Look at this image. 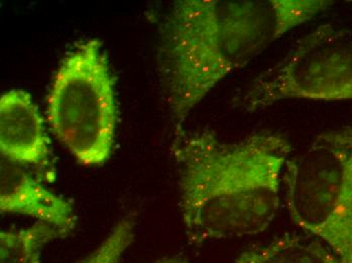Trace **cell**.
Masks as SVG:
<instances>
[{
    "mask_svg": "<svg viewBox=\"0 0 352 263\" xmlns=\"http://www.w3.org/2000/svg\"><path fill=\"white\" fill-rule=\"evenodd\" d=\"M179 207L190 243L261 234L280 209L289 139L261 131L228 142L201 130L175 135Z\"/></svg>",
    "mask_w": 352,
    "mask_h": 263,
    "instance_id": "cell-1",
    "label": "cell"
},
{
    "mask_svg": "<svg viewBox=\"0 0 352 263\" xmlns=\"http://www.w3.org/2000/svg\"><path fill=\"white\" fill-rule=\"evenodd\" d=\"M324 0H179L163 27L162 56L175 135L232 72L325 10Z\"/></svg>",
    "mask_w": 352,
    "mask_h": 263,
    "instance_id": "cell-2",
    "label": "cell"
},
{
    "mask_svg": "<svg viewBox=\"0 0 352 263\" xmlns=\"http://www.w3.org/2000/svg\"><path fill=\"white\" fill-rule=\"evenodd\" d=\"M283 185L292 222L352 263V127L321 133L289 158Z\"/></svg>",
    "mask_w": 352,
    "mask_h": 263,
    "instance_id": "cell-3",
    "label": "cell"
},
{
    "mask_svg": "<svg viewBox=\"0 0 352 263\" xmlns=\"http://www.w3.org/2000/svg\"><path fill=\"white\" fill-rule=\"evenodd\" d=\"M47 119L56 138L85 166L111 157L117 133L115 81L102 42L90 38L70 51L54 76Z\"/></svg>",
    "mask_w": 352,
    "mask_h": 263,
    "instance_id": "cell-4",
    "label": "cell"
},
{
    "mask_svg": "<svg viewBox=\"0 0 352 263\" xmlns=\"http://www.w3.org/2000/svg\"><path fill=\"white\" fill-rule=\"evenodd\" d=\"M289 100H352V27L323 25L255 77L240 104L248 112Z\"/></svg>",
    "mask_w": 352,
    "mask_h": 263,
    "instance_id": "cell-5",
    "label": "cell"
},
{
    "mask_svg": "<svg viewBox=\"0 0 352 263\" xmlns=\"http://www.w3.org/2000/svg\"><path fill=\"white\" fill-rule=\"evenodd\" d=\"M0 150L1 157L19 165L48 164L44 121L27 91L12 89L0 98Z\"/></svg>",
    "mask_w": 352,
    "mask_h": 263,
    "instance_id": "cell-6",
    "label": "cell"
},
{
    "mask_svg": "<svg viewBox=\"0 0 352 263\" xmlns=\"http://www.w3.org/2000/svg\"><path fill=\"white\" fill-rule=\"evenodd\" d=\"M0 211L28 216L68 232L75 225L74 211L68 201L3 157L0 166Z\"/></svg>",
    "mask_w": 352,
    "mask_h": 263,
    "instance_id": "cell-7",
    "label": "cell"
},
{
    "mask_svg": "<svg viewBox=\"0 0 352 263\" xmlns=\"http://www.w3.org/2000/svg\"><path fill=\"white\" fill-rule=\"evenodd\" d=\"M235 263H340L323 243L309 235H283L242 252Z\"/></svg>",
    "mask_w": 352,
    "mask_h": 263,
    "instance_id": "cell-8",
    "label": "cell"
},
{
    "mask_svg": "<svg viewBox=\"0 0 352 263\" xmlns=\"http://www.w3.org/2000/svg\"><path fill=\"white\" fill-rule=\"evenodd\" d=\"M68 231L46 223L0 233V263H40L45 246L67 236Z\"/></svg>",
    "mask_w": 352,
    "mask_h": 263,
    "instance_id": "cell-9",
    "label": "cell"
},
{
    "mask_svg": "<svg viewBox=\"0 0 352 263\" xmlns=\"http://www.w3.org/2000/svg\"><path fill=\"white\" fill-rule=\"evenodd\" d=\"M136 220L133 216L123 218L109 236L89 255L77 263H120L132 243Z\"/></svg>",
    "mask_w": 352,
    "mask_h": 263,
    "instance_id": "cell-10",
    "label": "cell"
},
{
    "mask_svg": "<svg viewBox=\"0 0 352 263\" xmlns=\"http://www.w3.org/2000/svg\"><path fill=\"white\" fill-rule=\"evenodd\" d=\"M155 263H188V262L179 258H167L158 260Z\"/></svg>",
    "mask_w": 352,
    "mask_h": 263,
    "instance_id": "cell-11",
    "label": "cell"
}]
</instances>
